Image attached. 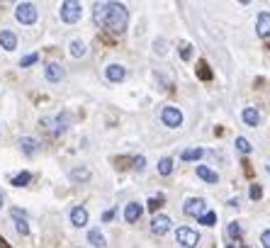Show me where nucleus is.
<instances>
[{"label":"nucleus","instance_id":"nucleus-34","mask_svg":"<svg viewBox=\"0 0 270 248\" xmlns=\"http://www.w3.org/2000/svg\"><path fill=\"white\" fill-rule=\"evenodd\" d=\"M112 219H114V209H107V212H102V222H105V224H110Z\"/></svg>","mask_w":270,"mask_h":248},{"label":"nucleus","instance_id":"nucleus-35","mask_svg":"<svg viewBox=\"0 0 270 248\" xmlns=\"http://www.w3.org/2000/svg\"><path fill=\"white\" fill-rule=\"evenodd\" d=\"M3 202H5V197H3V192H0V209H3Z\"/></svg>","mask_w":270,"mask_h":248},{"label":"nucleus","instance_id":"nucleus-9","mask_svg":"<svg viewBox=\"0 0 270 248\" xmlns=\"http://www.w3.org/2000/svg\"><path fill=\"white\" fill-rule=\"evenodd\" d=\"M105 78L110 80V83H122L127 78V68L122 64H110V66L105 68Z\"/></svg>","mask_w":270,"mask_h":248},{"label":"nucleus","instance_id":"nucleus-1","mask_svg":"<svg viewBox=\"0 0 270 248\" xmlns=\"http://www.w3.org/2000/svg\"><path fill=\"white\" fill-rule=\"evenodd\" d=\"M93 15H95V22L100 27H107L114 34H122L129 27V10L122 3H98Z\"/></svg>","mask_w":270,"mask_h":248},{"label":"nucleus","instance_id":"nucleus-29","mask_svg":"<svg viewBox=\"0 0 270 248\" xmlns=\"http://www.w3.org/2000/svg\"><path fill=\"white\" fill-rule=\"evenodd\" d=\"M226 231H229V236L234 238V241H238V238H241V226H238L236 222H231V224H229V229H226Z\"/></svg>","mask_w":270,"mask_h":248},{"label":"nucleus","instance_id":"nucleus-28","mask_svg":"<svg viewBox=\"0 0 270 248\" xmlns=\"http://www.w3.org/2000/svg\"><path fill=\"white\" fill-rule=\"evenodd\" d=\"M37 61H39V54H27V56H22L20 66H22V68H29L32 64H37Z\"/></svg>","mask_w":270,"mask_h":248},{"label":"nucleus","instance_id":"nucleus-39","mask_svg":"<svg viewBox=\"0 0 270 248\" xmlns=\"http://www.w3.org/2000/svg\"><path fill=\"white\" fill-rule=\"evenodd\" d=\"M268 170H270V163H268Z\"/></svg>","mask_w":270,"mask_h":248},{"label":"nucleus","instance_id":"nucleus-14","mask_svg":"<svg viewBox=\"0 0 270 248\" xmlns=\"http://www.w3.org/2000/svg\"><path fill=\"white\" fill-rule=\"evenodd\" d=\"M20 148H22L24 156H34V153L39 151V141L32 139V136H22V139H20Z\"/></svg>","mask_w":270,"mask_h":248},{"label":"nucleus","instance_id":"nucleus-10","mask_svg":"<svg viewBox=\"0 0 270 248\" xmlns=\"http://www.w3.org/2000/svg\"><path fill=\"white\" fill-rule=\"evenodd\" d=\"M68 219H71V224L76 226V229H83V226L88 224V209L85 207H73L68 212Z\"/></svg>","mask_w":270,"mask_h":248},{"label":"nucleus","instance_id":"nucleus-18","mask_svg":"<svg viewBox=\"0 0 270 248\" xmlns=\"http://www.w3.org/2000/svg\"><path fill=\"white\" fill-rule=\"evenodd\" d=\"M241 119H244L248 127H258L260 114H258V110H256V107H246V110L241 112Z\"/></svg>","mask_w":270,"mask_h":248},{"label":"nucleus","instance_id":"nucleus-22","mask_svg":"<svg viewBox=\"0 0 270 248\" xmlns=\"http://www.w3.org/2000/svg\"><path fill=\"white\" fill-rule=\"evenodd\" d=\"M158 173H161L163 178H168L170 173H173V161H170V158H161V161H158Z\"/></svg>","mask_w":270,"mask_h":248},{"label":"nucleus","instance_id":"nucleus-17","mask_svg":"<svg viewBox=\"0 0 270 248\" xmlns=\"http://www.w3.org/2000/svg\"><path fill=\"white\" fill-rule=\"evenodd\" d=\"M141 212H144V209H141V204L139 202H129L127 207H124V219H127V222H139Z\"/></svg>","mask_w":270,"mask_h":248},{"label":"nucleus","instance_id":"nucleus-4","mask_svg":"<svg viewBox=\"0 0 270 248\" xmlns=\"http://www.w3.org/2000/svg\"><path fill=\"white\" fill-rule=\"evenodd\" d=\"M15 17H17V22L20 24H34L37 22V17H39V12H37V8H34L32 3H22V5H17Z\"/></svg>","mask_w":270,"mask_h":248},{"label":"nucleus","instance_id":"nucleus-31","mask_svg":"<svg viewBox=\"0 0 270 248\" xmlns=\"http://www.w3.org/2000/svg\"><path fill=\"white\" fill-rule=\"evenodd\" d=\"M190 56H192V44H183V46H180V58H183V61H188Z\"/></svg>","mask_w":270,"mask_h":248},{"label":"nucleus","instance_id":"nucleus-24","mask_svg":"<svg viewBox=\"0 0 270 248\" xmlns=\"http://www.w3.org/2000/svg\"><path fill=\"white\" fill-rule=\"evenodd\" d=\"M29 180H32V173H27V170H24V173H20V175H15V178H12V185H15V188H24Z\"/></svg>","mask_w":270,"mask_h":248},{"label":"nucleus","instance_id":"nucleus-13","mask_svg":"<svg viewBox=\"0 0 270 248\" xmlns=\"http://www.w3.org/2000/svg\"><path fill=\"white\" fill-rule=\"evenodd\" d=\"M0 46H3L5 51H15V49H17V37H15L10 29H3V32H0Z\"/></svg>","mask_w":270,"mask_h":248},{"label":"nucleus","instance_id":"nucleus-21","mask_svg":"<svg viewBox=\"0 0 270 248\" xmlns=\"http://www.w3.org/2000/svg\"><path fill=\"white\" fill-rule=\"evenodd\" d=\"M68 51H71V56H76V58L85 56V44H83L80 39H73V42H71V49H68Z\"/></svg>","mask_w":270,"mask_h":248},{"label":"nucleus","instance_id":"nucleus-26","mask_svg":"<svg viewBox=\"0 0 270 248\" xmlns=\"http://www.w3.org/2000/svg\"><path fill=\"white\" fill-rule=\"evenodd\" d=\"M236 148L241 151V153H251V151H253L251 141H248V139H244V136H238V139H236Z\"/></svg>","mask_w":270,"mask_h":248},{"label":"nucleus","instance_id":"nucleus-37","mask_svg":"<svg viewBox=\"0 0 270 248\" xmlns=\"http://www.w3.org/2000/svg\"><path fill=\"white\" fill-rule=\"evenodd\" d=\"M226 248H236V246H234V243H229V246H226Z\"/></svg>","mask_w":270,"mask_h":248},{"label":"nucleus","instance_id":"nucleus-12","mask_svg":"<svg viewBox=\"0 0 270 248\" xmlns=\"http://www.w3.org/2000/svg\"><path fill=\"white\" fill-rule=\"evenodd\" d=\"M44 78L49 80V83H61V80H64V68L58 66V64H49V66L44 68Z\"/></svg>","mask_w":270,"mask_h":248},{"label":"nucleus","instance_id":"nucleus-23","mask_svg":"<svg viewBox=\"0 0 270 248\" xmlns=\"http://www.w3.org/2000/svg\"><path fill=\"white\" fill-rule=\"evenodd\" d=\"M71 180H76V182H85V180H90V170H85V168H76V170H71Z\"/></svg>","mask_w":270,"mask_h":248},{"label":"nucleus","instance_id":"nucleus-38","mask_svg":"<svg viewBox=\"0 0 270 248\" xmlns=\"http://www.w3.org/2000/svg\"><path fill=\"white\" fill-rule=\"evenodd\" d=\"M3 3H12V0H3Z\"/></svg>","mask_w":270,"mask_h":248},{"label":"nucleus","instance_id":"nucleus-33","mask_svg":"<svg viewBox=\"0 0 270 248\" xmlns=\"http://www.w3.org/2000/svg\"><path fill=\"white\" fill-rule=\"evenodd\" d=\"M260 195H263L260 185H253V188H251V200H260Z\"/></svg>","mask_w":270,"mask_h":248},{"label":"nucleus","instance_id":"nucleus-25","mask_svg":"<svg viewBox=\"0 0 270 248\" xmlns=\"http://www.w3.org/2000/svg\"><path fill=\"white\" fill-rule=\"evenodd\" d=\"M197 222L202 226H214L217 224V214H214V212H204V214L197 216Z\"/></svg>","mask_w":270,"mask_h":248},{"label":"nucleus","instance_id":"nucleus-20","mask_svg":"<svg viewBox=\"0 0 270 248\" xmlns=\"http://www.w3.org/2000/svg\"><path fill=\"white\" fill-rule=\"evenodd\" d=\"M202 156H204V148H185V151L180 153L183 161H200Z\"/></svg>","mask_w":270,"mask_h":248},{"label":"nucleus","instance_id":"nucleus-8","mask_svg":"<svg viewBox=\"0 0 270 248\" xmlns=\"http://www.w3.org/2000/svg\"><path fill=\"white\" fill-rule=\"evenodd\" d=\"M68 124H71V114H68V112H61L56 119H51V122L44 119V127L51 132V134H61V132H66Z\"/></svg>","mask_w":270,"mask_h":248},{"label":"nucleus","instance_id":"nucleus-19","mask_svg":"<svg viewBox=\"0 0 270 248\" xmlns=\"http://www.w3.org/2000/svg\"><path fill=\"white\" fill-rule=\"evenodd\" d=\"M88 241H90V246H93V248H105V243H107L100 229H90V231H88Z\"/></svg>","mask_w":270,"mask_h":248},{"label":"nucleus","instance_id":"nucleus-15","mask_svg":"<svg viewBox=\"0 0 270 248\" xmlns=\"http://www.w3.org/2000/svg\"><path fill=\"white\" fill-rule=\"evenodd\" d=\"M195 173H197V178H200V180H204L207 185L219 182V175H217L212 168H207V166H197V170H195Z\"/></svg>","mask_w":270,"mask_h":248},{"label":"nucleus","instance_id":"nucleus-3","mask_svg":"<svg viewBox=\"0 0 270 248\" xmlns=\"http://www.w3.org/2000/svg\"><path fill=\"white\" fill-rule=\"evenodd\" d=\"M80 3L78 0H64V8H61V20L66 24H73L80 20Z\"/></svg>","mask_w":270,"mask_h":248},{"label":"nucleus","instance_id":"nucleus-2","mask_svg":"<svg viewBox=\"0 0 270 248\" xmlns=\"http://www.w3.org/2000/svg\"><path fill=\"white\" fill-rule=\"evenodd\" d=\"M175 241L183 248H195L200 243V234L192 226H180V229H175Z\"/></svg>","mask_w":270,"mask_h":248},{"label":"nucleus","instance_id":"nucleus-27","mask_svg":"<svg viewBox=\"0 0 270 248\" xmlns=\"http://www.w3.org/2000/svg\"><path fill=\"white\" fill-rule=\"evenodd\" d=\"M163 197H161V195H156V197H151V200H148V212H156V209H161V207H163Z\"/></svg>","mask_w":270,"mask_h":248},{"label":"nucleus","instance_id":"nucleus-6","mask_svg":"<svg viewBox=\"0 0 270 248\" xmlns=\"http://www.w3.org/2000/svg\"><path fill=\"white\" fill-rule=\"evenodd\" d=\"M183 212L188 216H197L200 214H204L207 212V202H204L202 197H190V200H185V204H183Z\"/></svg>","mask_w":270,"mask_h":248},{"label":"nucleus","instance_id":"nucleus-7","mask_svg":"<svg viewBox=\"0 0 270 248\" xmlns=\"http://www.w3.org/2000/svg\"><path fill=\"white\" fill-rule=\"evenodd\" d=\"M170 226H173V219L168 214H156L151 219V234H156V236H166L170 231Z\"/></svg>","mask_w":270,"mask_h":248},{"label":"nucleus","instance_id":"nucleus-16","mask_svg":"<svg viewBox=\"0 0 270 248\" xmlns=\"http://www.w3.org/2000/svg\"><path fill=\"white\" fill-rule=\"evenodd\" d=\"M256 32H258V37H270V12H260L258 15Z\"/></svg>","mask_w":270,"mask_h":248},{"label":"nucleus","instance_id":"nucleus-32","mask_svg":"<svg viewBox=\"0 0 270 248\" xmlns=\"http://www.w3.org/2000/svg\"><path fill=\"white\" fill-rule=\"evenodd\" d=\"M260 246H263V248H270V229L260 234Z\"/></svg>","mask_w":270,"mask_h":248},{"label":"nucleus","instance_id":"nucleus-5","mask_svg":"<svg viewBox=\"0 0 270 248\" xmlns=\"http://www.w3.org/2000/svg\"><path fill=\"white\" fill-rule=\"evenodd\" d=\"M161 122L166 124V127H170V129H178L180 124H183V112H180L178 107H163L161 110Z\"/></svg>","mask_w":270,"mask_h":248},{"label":"nucleus","instance_id":"nucleus-36","mask_svg":"<svg viewBox=\"0 0 270 248\" xmlns=\"http://www.w3.org/2000/svg\"><path fill=\"white\" fill-rule=\"evenodd\" d=\"M238 3H241V5H248V3H251V0H238Z\"/></svg>","mask_w":270,"mask_h":248},{"label":"nucleus","instance_id":"nucleus-30","mask_svg":"<svg viewBox=\"0 0 270 248\" xmlns=\"http://www.w3.org/2000/svg\"><path fill=\"white\" fill-rule=\"evenodd\" d=\"M132 168H134V170H144V168H146V158H144V156H134Z\"/></svg>","mask_w":270,"mask_h":248},{"label":"nucleus","instance_id":"nucleus-11","mask_svg":"<svg viewBox=\"0 0 270 248\" xmlns=\"http://www.w3.org/2000/svg\"><path fill=\"white\" fill-rule=\"evenodd\" d=\"M12 219H15V229H17V231H20L22 236H27V234H29V224H27V214H24L22 209H17V207H15V209H12Z\"/></svg>","mask_w":270,"mask_h":248}]
</instances>
